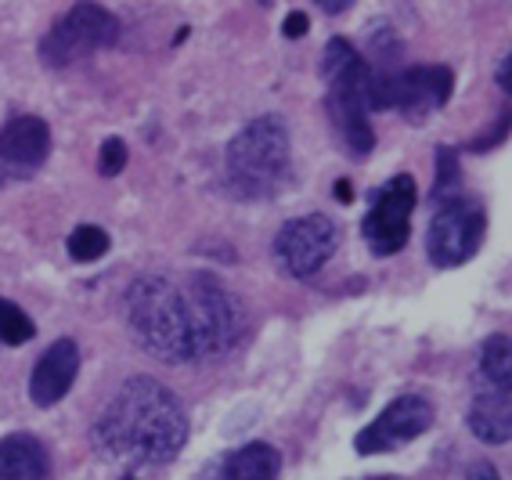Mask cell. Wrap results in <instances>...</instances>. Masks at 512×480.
I'll return each mask as SVG.
<instances>
[{
  "mask_svg": "<svg viewBox=\"0 0 512 480\" xmlns=\"http://www.w3.org/2000/svg\"><path fill=\"white\" fill-rule=\"evenodd\" d=\"M494 80H498V87L512 98V51L505 55V62L498 65V76H494Z\"/></svg>",
  "mask_w": 512,
  "mask_h": 480,
  "instance_id": "cell-24",
  "label": "cell"
},
{
  "mask_svg": "<svg viewBox=\"0 0 512 480\" xmlns=\"http://www.w3.org/2000/svg\"><path fill=\"white\" fill-rule=\"evenodd\" d=\"M433 426V408L426 397L404 394L394 405H386L375 423H368L361 434L354 437V448L361 455H379V452H397L401 444L415 441Z\"/></svg>",
  "mask_w": 512,
  "mask_h": 480,
  "instance_id": "cell-11",
  "label": "cell"
},
{
  "mask_svg": "<svg viewBox=\"0 0 512 480\" xmlns=\"http://www.w3.org/2000/svg\"><path fill=\"white\" fill-rule=\"evenodd\" d=\"M509 127H512V112H502V120L494 123V127L487 130L484 138H476L469 148H473V152H487V148H491V145H498V141H502L505 134H509Z\"/></svg>",
  "mask_w": 512,
  "mask_h": 480,
  "instance_id": "cell-22",
  "label": "cell"
},
{
  "mask_svg": "<svg viewBox=\"0 0 512 480\" xmlns=\"http://www.w3.org/2000/svg\"><path fill=\"white\" fill-rule=\"evenodd\" d=\"M109 253V235L94 224H80V228L69 235V257L80 260V264H91V260H101Z\"/></svg>",
  "mask_w": 512,
  "mask_h": 480,
  "instance_id": "cell-20",
  "label": "cell"
},
{
  "mask_svg": "<svg viewBox=\"0 0 512 480\" xmlns=\"http://www.w3.org/2000/svg\"><path fill=\"white\" fill-rule=\"evenodd\" d=\"M476 390L491 394H512V340L509 336H491L480 351V369H476Z\"/></svg>",
  "mask_w": 512,
  "mask_h": 480,
  "instance_id": "cell-17",
  "label": "cell"
},
{
  "mask_svg": "<svg viewBox=\"0 0 512 480\" xmlns=\"http://www.w3.org/2000/svg\"><path fill=\"white\" fill-rule=\"evenodd\" d=\"M412 210H415V181L408 174L390 177V181L379 188L375 206L368 210L365 224H361L365 242L372 246V253H379V257H394V253L404 250Z\"/></svg>",
  "mask_w": 512,
  "mask_h": 480,
  "instance_id": "cell-10",
  "label": "cell"
},
{
  "mask_svg": "<svg viewBox=\"0 0 512 480\" xmlns=\"http://www.w3.org/2000/svg\"><path fill=\"white\" fill-rule=\"evenodd\" d=\"M469 430L484 444L512 441V394L476 390L469 405Z\"/></svg>",
  "mask_w": 512,
  "mask_h": 480,
  "instance_id": "cell-15",
  "label": "cell"
},
{
  "mask_svg": "<svg viewBox=\"0 0 512 480\" xmlns=\"http://www.w3.org/2000/svg\"><path fill=\"white\" fill-rule=\"evenodd\" d=\"M116 37H119L116 15L109 8L94 4V0H80L40 40V58L51 69H65V65L80 62V58L94 55L101 47L116 44Z\"/></svg>",
  "mask_w": 512,
  "mask_h": 480,
  "instance_id": "cell-6",
  "label": "cell"
},
{
  "mask_svg": "<svg viewBox=\"0 0 512 480\" xmlns=\"http://www.w3.org/2000/svg\"><path fill=\"white\" fill-rule=\"evenodd\" d=\"M188 322H192L195 358H213L235 347L238 340V307L220 282L206 275H192L181 286Z\"/></svg>",
  "mask_w": 512,
  "mask_h": 480,
  "instance_id": "cell-7",
  "label": "cell"
},
{
  "mask_svg": "<svg viewBox=\"0 0 512 480\" xmlns=\"http://www.w3.org/2000/svg\"><path fill=\"white\" fill-rule=\"evenodd\" d=\"M339 246V231L329 217L321 213H307V217H296L289 221L275 239V257L293 278H311L318 275L329 257Z\"/></svg>",
  "mask_w": 512,
  "mask_h": 480,
  "instance_id": "cell-9",
  "label": "cell"
},
{
  "mask_svg": "<svg viewBox=\"0 0 512 480\" xmlns=\"http://www.w3.org/2000/svg\"><path fill=\"white\" fill-rule=\"evenodd\" d=\"M278 473H282V455L264 441L235 448L220 462V480H278Z\"/></svg>",
  "mask_w": 512,
  "mask_h": 480,
  "instance_id": "cell-16",
  "label": "cell"
},
{
  "mask_svg": "<svg viewBox=\"0 0 512 480\" xmlns=\"http://www.w3.org/2000/svg\"><path fill=\"white\" fill-rule=\"evenodd\" d=\"M94 441L116 462H170L188 441V416L166 383L134 376L105 405Z\"/></svg>",
  "mask_w": 512,
  "mask_h": 480,
  "instance_id": "cell-1",
  "label": "cell"
},
{
  "mask_svg": "<svg viewBox=\"0 0 512 480\" xmlns=\"http://www.w3.org/2000/svg\"><path fill=\"white\" fill-rule=\"evenodd\" d=\"M314 4H318L321 11H329V15H343V11H347L354 0H314Z\"/></svg>",
  "mask_w": 512,
  "mask_h": 480,
  "instance_id": "cell-26",
  "label": "cell"
},
{
  "mask_svg": "<svg viewBox=\"0 0 512 480\" xmlns=\"http://www.w3.org/2000/svg\"><path fill=\"white\" fill-rule=\"evenodd\" d=\"M462 195V167L455 148H437V181H433V203H451Z\"/></svg>",
  "mask_w": 512,
  "mask_h": 480,
  "instance_id": "cell-18",
  "label": "cell"
},
{
  "mask_svg": "<svg viewBox=\"0 0 512 480\" xmlns=\"http://www.w3.org/2000/svg\"><path fill=\"white\" fill-rule=\"evenodd\" d=\"M76 372H80V347L73 340H55L40 354V361L29 372V401L37 408L58 405L69 387H73Z\"/></svg>",
  "mask_w": 512,
  "mask_h": 480,
  "instance_id": "cell-12",
  "label": "cell"
},
{
  "mask_svg": "<svg viewBox=\"0 0 512 480\" xmlns=\"http://www.w3.org/2000/svg\"><path fill=\"white\" fill-rule=\"evenodd\" d=\"M37 336L33 322H29V314L22 311L19 304H11L0 296V343H8V347H22Z\"/></svg>",
  "mask_w": 512,
  "mask_h": 480,
  "instance_id": "cell-19",
  "label": "cell"
},
{
  "mask_svg": "<svg viewBox=\"0 0 512 480\" xmlns=\"http://www.w3.org/2000/svg\"><path fill=\"white\" fill-rule=\"evenodd\" d=\"M368 480H394V477H368Z\"/></svg>",
  "mask_w": 512,
  "mask_h": 480,
  "instance_id": "cell-28",
  "label": "cell"
},
{
  "mask_svg": "<svg viewBox=\"0 0 512 480\" xmlns=\"http://www.w3.org/2000/svg\"><path fill=\"white\" fill-rule=\"evenodd\" d=\"M123 167H127V145H123V138L101 141V152H98V170H101V177L123 174Z\"/></svg>",
  "mask_w": 512,
  "mask_h": 480,
  "instance_id": "cell-21",
  "label": "cell"
},
{
  "mask_svg": "<svg viewBox=\"0 0 512 480\" xmlns=\"http://www.w3.org/2000/svg\"><path fill=\"white\" fill-rule=\"evenodd\" d=\"M321 76L329 84V120L339 141L354 156H368L375 145L372 123H368V87H372V65L357 55V47L343 37H332L321 55Z\"/></svg>",
  "mask_w": 512,
  "mask_h": 480,
  "instance_id": "cell-3",
  "label": "cell"
},
{
  "mask_svg": "<svg viewBox=\"0 0 512 480\" xmlns=\"http://www.w3.org/2000/svg\"><path fill=\"white\" fill-rule=\"evenodd\" d=\"M307 29H311V19L303 15V11H289L285 15V22H282V33L289 40H296V37H307Z\"/></svg>",
  "mask_w": 512,
  "mask_h": 480,
  "instance_id": "cell-23",
  "label": "cell"
},
{
  "mask_svg": "<svg viewBox=\"0 0 512 480\" xmlns=\"http://www.w3.org/2000/svg\"><path fill=\"white\" fill-rule=\"evenodd\" d=\"M127 325L141 351L159 361H192V322L177 282L166 275H141L127 293Z\"/></svg>",
  "mask_w": 512,
  "mask_h": 480,
  "instance_id": "cell-2",
  "label": "cell"
},
{
  "mask_svg": "<svg viewBox=\"0 0 512 480\" xmlns=\"http://www.w3.org/2000/svg\"><path fill=\"white\" fill-rule=\"evenodd\" d=\"M455 91L448 65H412V69H372L368 109H401L412 123L444 109Z\"/></svg>",
  "mask_w": 512,
  "mask_h": 480,
  "instance_id": "cell-5",
  "label": "cell"
},
{
  "mask_svg": "<svg viewBox=\"0 0 512 480\" xmlns=\"http://www.w3.org/2000/svg\"><path fill=\"white\" fill-rule=\"evenodd\" d=\"M0 480H51V455L33 434L0 441Z\"/></svg>",
  "mask_w": 512,
  "mask_h": 480,
  "instance_id": "cell-14",
  "label": "cell"
},
{
  "mask_svg": "<svg viewBox=\"0 0 512 480\" xmlns=\"http://www.w3.org/2000/svg\"><path fill=\"white\" fill-rule=\"evenodd\" d=\"M487 217L480 210V203L458 195L451 203H440L433 213L430 231H426V253H430L433 268H458L466 264L480 242H484Z\"/></svg>",
  "mask_w": 512,
  "mask_h": 480,
  "instance_id": "cell-8",
  "label": "cell"
},
{
  "mask_svg": "<svg viewBox=\"0 0 512 480\" xmlns=\"http://www.w3.org/2000/svg\"><path fill=\"white\" fill-rule=\"evenodd\" d=\"M260 4H267V8H271V0H260Z\"/></svg>",
  "mask_w": 512,
  "mask_h": 480,
  "instance_id": "cell-29",
  "label": "cell"
},
{
  "mask_svg": "<svg viewBox=\"0 0 512 480\" xmlns=\"http://www.w3.org/2000/svg\"><path fill=\"white\" fill-rule=\"evenodd\" d=\"M339 199H343V203H350V185H347V181H339Z\"/></svg>",
  "mask_w": 512,
  "mask_h": 480,
  "instance_id": "cell-27",
  "label": "cell"
},
{
  "mask_svg": "<svg viewBox=\"0 0 512 480\" xmlns=\"http://www.w3.org/2000/svg\"><path fill=\"white\" fill-rule=\"evenodd\" d=\"M469 480H502V473L494 470L491 462H476L473 470H469Z\"/></svg>",
  "mask_w": 512,
  "mask_h": 480,
  "instance_id": "cell-25",
  "label": "cell"
},
{
  "mask_svg": "<svg viewBox=\"0 0 512 480\" xmlns=\"http://www.w3.org/2000/svg\"><path fill=\"white\" fill-rule=\"evenodd\" d=\"M51 152V127L40 116H15L0 127V163L19 170H37Z\"/></svg>",
  "mask_w": 512,
  "mask_h": 480,
  "instance_id": "cell-13",
  "label": "cell"
},
{
  "mask_svg": "<svg viewBox=\"0 0 512 480\" xmlns=\"http://www.w3.org/2000/svg\"><path fill=\"white\" fill-rule=\"evenodd\" d=\"M228 188L242 199H264L289 177V127L278 116H260L246 123L224 152Z\"/></svg>",
  "mask_w": 512,
  "mask_h": 480,
  "instance_id": "cell-4",
  "label": "cell"
}]
</instances>
